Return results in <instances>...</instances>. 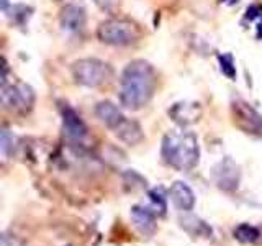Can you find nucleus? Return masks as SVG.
<instances>
[{
  "mask_svg": "<svg viewBox=\"0 0 262 246\" xmlns=\"http://www.w3.org/2000/svg\"><path fill=\"white\" fill-rule=\"evenodd\" d=\"M113 133L120 141H123L128 146H136L138 143H141L144 139L141 125H139L136 120H129V118L123 120L120 125L113 130Z\"/></svg>",
  "mask_w": 262,
  "mask_h": 246,
  "instance_id": "13",
  "label": "nucleus"
},
{
  "mask_svg": "<svg viewBox=\"0 0 262 246\" xmlns=\"http://www.w3.org/2000/svg\"><path fill=\"white\" fill-rule=\"evenodd\" d=\"M59 23L61 28L68 33H80L85 28L87 23V15L85 10L79 5L69 4L62 7V10L59 13Z\"/></svg>",
  "mask_w": 262,
  "mask_h": 246,
  "instance_id": "10",
  "label": "nucleus"
},
{
  "mask_svg": "<svg viewBox=\"0 0 262 246\" xmlns=\"http://www.w3.org/2000/svg\"><path fill=\"white\" fill-rule=\"evenodd\" d=\"M131 221H133L135 228L139 233L144 236H152L156 233V228H158V223H156V213L151 207H146V205H133L131 207Z\"/></svg>",
  "mask_w": 262,
  "mask_h": 246,
  "instance_id": "11",
  "label": "nucleus"
},
{
  "mask_svg": "<svg viewBox=\"0 0 262 246\" xmlns=\"http://www.w3.org/2000/svg\"><path fill=\"white\" fill-rule=\"evenodd\" d=\"M234 238L239 243H244V244H252V243H257L260 238H262V233H260V228L259 227H254V225H249V223H241L234 228L233 232Z\"/></svg>",
  "mask_w": 262,
  "mask_h": 246,
  "instance_id": "16",
  "label": "nucleus"
},
{
  "mask_svg": "<svg viewBox=\"0 0 262 246\" xmlns=\"http://www.w3.org/2000/svg\"><path fill=\"white\" fill-rule=\"evenodd\" d=\"M2 8H4V10H7V8H8V0H2Z\"/></svg>",
  "mask_w": 262,
  "mask_h": 246,
  "instance_id": "21",
  "label": "nucleus"
},
{
  "mask_svg": "<svg viewBox=\"0 0 262 246\" xmlns=\"http://www.w3.org/2000/svg\"><path fill=\"white\" fill-rule=\"evenodd\" d=\"M147 197H149V202L151 205L149 207L154 210L156 215H166L167 212V197L166 194H164V189L162 187H154L151 189L149 192H147Z\"/></svg>",
  "mask_w": 262,
  "mask_h": 246,
  "instance_id": "17",
  "label": "nucleus"
},
{
  "mask_svg": "<svg viewBox=\"0 0 262 246\" xmlns=\"http://www.w3.org/2000/svg\"><path fill=\"white\" fill-rule=\"evenodd\" d=\"M218 63H220V69L225 74L228 79L234 80L236 79V64H234V57L233 54L225 53L218 56Z\"/></svg>",
  "mask_w": 262,
  "mask_h": 246,
  "instance_id": "18",
  "label": "nucleus"
},
{
  "mask_svg": "<svg viewBox=\"0 0 262 246\" xmlns=\"http://www.w3.org/2000/svg\"><path fill=\"white\" fill-rule=\"evenodd\" d=\"M179 223L188 235H192L195 238L196 236L208 238L213 233L211 227L207 223V221L202 220L200 217H196V215H192L190 212H185V215H180L179 217Z\"/></svg>",
  "mask_w": 262,
  "mask_h": 246,
  "instance_id": "15",
  "label": "nucleus"
},
{
  "mask_svg": "<svg viewBox=\"0 0 262 246\" xmlns=\"http://www.w3.org/2000/svg\"><path fill=\"white\" fill-rule=\"evenodd\" d=\"M169 117L172 118V121H176L179 127L187 128L200 120L202 107L199 102H192V100L176 102L169 109Z\"/></svg>",
  "mask_w": 262,
  "mask_h": 246,
  "instance_id": "9",
  "label": "nucleus"
},
{
  "mask_svg": "<svg viewBox=\"0 0 262 246\" xmlns=\"http://www.w3.org/2000/svg\"><path fill=\"white\" fill-rule=\"evenodd\" d=\"M169 197L174 207L180 212H192L195 207V192L184 180H177L169 189Z\"/></svg>",
  "mask_w": 262,
  "mask_h": 246,
  "instance_id": "12",
  "label": "nucleus"
},
{
  "mask_svg": "<svg viewBox=\"0 0 262 246\" xmlns=\"http://www.w3.org/2000/svg\"><path fill=\"white\" fill-rule=\"evenodd\" d=\"M259 228H260V233H262V225H260V227H259Z\"/></svg>",
  "mask_w": 262,
  "mask_h": 246,
  "instance_id": "22",
  "label": "nucleus"
},
{
  "mask_svg": "<svg viewBox=\"0 0 262 246\" xmlns=\"http://www.w3.org/2000/svg\"><path fill=\"white\" fill-rule=\"evenodd\" d=\"M13 143V135H10V131L7 128L2 130V139H0V148H2V154L8 156L10 154V148Z\"/></svg>",
  "mask_w": 262,
  "mask_h": 246,
  "instance_id": "19",
  "label": "nucleus"
},
{
  "mask_svg": "<svg viewBox=\"0 0 262 246\" xmlns=\"http://www.w3.org/2000/svg\"><path fill=\"white\" fill-rule=\"evenodd\" d=\"M233 112L237 127L244 130L246 133L262 139V115L256 109H252L248 102L237 98V100L233 102Z\"/></svg>",
  "mask_w": 262,
  "mask_h": 246,
  "instance_id": "7",
  "label": "nucleus"
},
{
  "mask_svg": "<svg viewBox=\"0 0 262 246\" xmlns=\"http://www.w3.org/2000/svg\"><path fill=\"white\" fill-rule=\"evenodd\" d=\"M260 15H262V8L259 5H251V7H248V10H246V18L249 22L259 18Z\"/></svg>",
  "mask_w": 262,
  "mask_h": 246,
  "instance_id": "20",
  "label": "nucleus"
},
{
  "mask_svg": "<svg viewBox=\"0 0 262 246\" xmlns=\"http://www.w3.org/2000/svg\"><path fill=\"white\" fill-rule=\"evenodd\" d=\"M61 117H62V135L71 145H84L85 138L89 136V130L80 115L72 109L71 105L61 107Z\"/></svg>",
  "mask_w": 262,
  "mask_h": 246,
  "instance_id": "6",
  "label": "nucleus"
},
{
  "mask_svg": "<svg viewBox=\"0 0 262 246\" xmlns=\"http://www.w3.org/2000/svg\"><path fill=\"white\" fill-rule=\"evenodd\" d=\"M161 156L167 166L177 171H190L200 161V146L195 133L180 127L167 131L162 138Z\"/></svg>",
  "mask_w": 262,
  "mask_h": 246,
  "instance_id": "2",
  "label": "nucleus"
},
{
  "mask_svg": "<svg viewBox=\"0 0 262 246\" xmlns=\"http://www.w3.org/2000/svg\"><path fill=\"white\" fill-rule=\"evenodd\" d=\"M35 104V90L25 82L2 86V105L15 113H27Z\"/></svg>",
  "mask_w": 262,
  "mask_h": 246,
  "instance_id": "5",
  "label": "nucleus"
},
{
  "mask_svg": "<svg viewBox=\"0 0 262 246\" xmlns=\"http://www.w3.org/2000/svg\"><path fill=\"white\" fill-rule=\"evenodd\" d=\"M158 77L152 66L144 59L126 64L120 79V104L128 110H141L151 102Z\"/></svg>",
  "mask_w": 262,
  "mask_h": 246,
  "instance_id": "1",
  "label": "nucleus"
},
{
  "mask_svg": "<svg viewBox=\"0 0 262 246\" xmlns=\"http://www.w3.org/2000/svg\"><path fill=\"white\" fill-rule=\"evenodd\" d=\"M143 31L139 25L128 18H108L97 30L98 39L110 46H128L139 41Z\"/></svg>",
  "mask_w": 262,
  "mask_h": 246,
  "instance_id": "3",
  "label": "nucleus"
},
{
  "mask_svg": "<svg viewBox=\"0 0 262 246\" xmlns=\"http://www.w3.org/2000/svg\"><path fill=\"white\" fill-rule=\"evenodd\" d=\"M72 77L79 86L100 87L113 77V68L97 57H84L72 64Z\"/></svg>",
  "mask_w": 262,
  "mask_h": 246,
  "instance_id": "4",
  "label": "nucleus"
},
{
  "mask_svg": "<svg viewBox=\"0 0 262 246\" xmlns=\"http://www.w3.org/2000/svg\"><path fill=\"white\" fill-rule=\"evenodd\" d=\"M95 115L106 128L115 130L120 123L125 120L126 117L120 110V107H117L110 100H102L95 105Z\"/></svg>",
  "mask_w": 262,
  "mask_h": 246,
  "instance_id": "14",
  "label": "nucleus"
},
{
  "mask_svg": "<svg viewBox=\"0 0 262 246\" xmlns=\"http://www.w3.org/2000/svg\"><path fill=\"white\" fill-rule=\"evenodd\" d=\"M211 177L215 184L225 192H233L239 187L241 180V169L231 158H223L216 162L211 169Z\"/></svg>",
  "mask_w": 262,
  "mask_h": 246,
  "instance_id": "8",
  "label": "nucleus"
}]
</instances>
